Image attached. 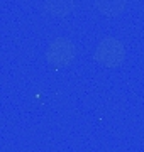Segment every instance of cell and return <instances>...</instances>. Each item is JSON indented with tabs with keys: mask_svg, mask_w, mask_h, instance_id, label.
<instances>
[{
	"mask_svg": "<svg viewBox=\"0 0 144 152\" xmlns=\"http://www.w3.org/2000/svg\"><path fill=\"white\" fill-rule=\"evenodd\" d=\"M122 59H124V46L117 39L107 37L98 44L97 53H95V61L98 64L112 68V66H119Z\"/></svg>",
	"mask_w": 144,
	"mask_h": 152,
	"instance_id": "6da1fadb",
	"label": "cell"
}]
</instances>
